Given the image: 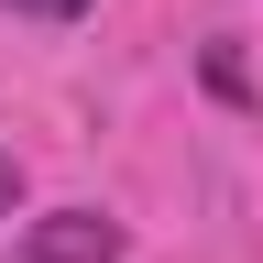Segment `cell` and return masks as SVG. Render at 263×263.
<instances>
[{
    "label": "cell",
    "mask_w": 263,
    "mask_h": 263,
    "mask_svg": "<svg viewBox=\"0 0 263 263\" xmlns=\"http://www.w3.org/2000/svg\"><path fill=\"white\" fill-rule=\"evenodd\" d=\"M11 263H121V219L110 209H44L11 241Z\"/></svg>",
    "instance_id": "1"
},
{
    "label": "cell",
    "mask_w": 263,
    "mask_h": 263,
    "mask_svg": "<svg viewBox=\"0 0 263 263\" xmlns=\"http://www.w3.org/2000/svg\"><path fill=\"white\" fill-rule=\"evenodd\" d=\"M11 11H22V22H77L88 0H11Z\"/></svg>",
    "instance_id": "2"
},
{
    "label": "cell",
    "mask_w": 263,
    "mask_h": 263,
    "mask_svg": "<svg viewBox=\"0 0 263 263\" xmlns=\"http://www.w3.org/2000/svg\"><path fill=\"white\" fill-rule=\"evenodd\" d=\"M11 209H22V164L0 154V219H11Z\"/></svg>",
    "instance_id": "3"
}]
</instances>
